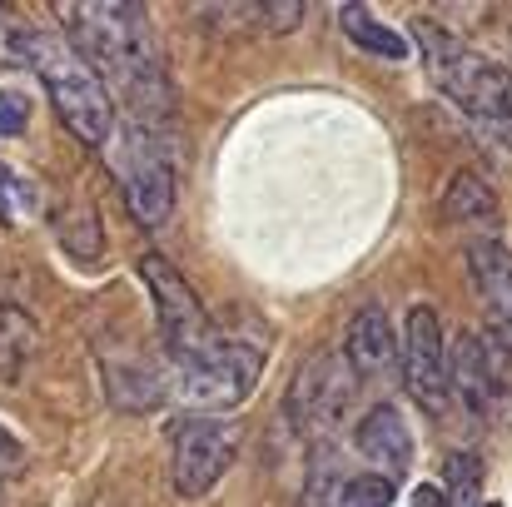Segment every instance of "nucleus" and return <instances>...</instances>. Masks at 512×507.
Wrapping results in <instances>:
<instances>
[{
  "instance_id": "obj_1",
  "label": "nucleus",
  "mask_w": 512,
  "mask_h": 507,
  "mask_svg": "<svg viewBox=\"0 0 512 507\" xmlns=\"http://www.w3.org/2000/svg\"><path fill=\"white\" fill-rule=\"evenodd\" d=\"M55 20L70 35L65 45L100 75L110 100L115 95L125 100L130 125L160 135L170 120V90H165L150 10L130 0H85V5H55Z\"/></svg>"
},
{
  "instance_id": "obj_2",
  "label": "nucleus",
  "mask_w": 512,
  "mask_h": 507,
  "mask_svg": "<svg viewBox=\"0 0 512 507\" xmlns=\"http://www.w3.org/2000/svg\"><path fill=\"white\" fill-rule=\"evenodd\" d=\"M413 35H418V50H423V65H428L433 85L458 110H468L478 125L498 130L512 145V70H503L498 60H488L478 50H468L438 20H413Z\"/></svg>"
},
{
  "instance_id": "obj_3",
  "label": "nucleus",
  "mask_w": 512,
  "mask_h": 507,
  "mask_svg": "<svg viewBox=\"0 0 512 507\" xmlns=\"http://www.w3.org/2000/svg\"><path fill=\"white\" fill-rule=\"evenodd\" d=\"M259 373H264L259 348L224 334H209L194 353H179V358L160 363L165 398L179 403V408H189V418H224V413H234L254 393Z\"/></svg>"
},
{
  "instance_id": "obj_4",
  "label": "nucleus",
  "mask_w": 512,
  "mask_h": 507,
  "mask_svg": "<svg viewBox=\"0 0 512 507\" xmlns=\"http://www.w3.org/2000/svg\"><path fill=\"white\" fill-rule=\"evenodd\" d=\"M25 60H30V70L45 80V95H50L55 115L65 120V130H70L80 145L105 150V145L115 140V100H110V90L100 85V75H95L60 35H40V30H30Z\"/></svg>"
},
{
  "instance_id": "obj_5",
  "label": "nucleus",
  "mask_w": 512,
  "mask_h": 507,
  "mask_svg": "<svg viewBox=\"0 0 512 507\" xmlns=\"http://www.w3.org/2000/svg\"><path fill=\"white\" fill-rule=\"evenodd\" d=\"M239 458V423L224 418H184L174 428V453H170V478L179 498H209L219 488V478L234 468Z\"/></svg>"
},
{
  "instance_id": "obj_6",
  "label": "nucleus",
  "mask_w": 512,
  "mask_h": 507,
  "mask_svg": "<svg viewBox=\"0 0 512 507\" xmlns=\"http://www.w3.org/2000/svg\"><path fill=\"white\" fill-rule=\"evenodd\" d=\"M115 174H120V189H125L130 214L145 229H160L174 214V165L160 135L130 125V135L120 145V160H115Z\"/></svg>"
},
{
  "instance_id": "obj_7",
  "label": "nucleus",
  "mask_w": 512,
  "mask_h": 507,
  "mask_svg": "<svg viewBox=\"0 0 512 507\" xmlns=\"http://www.w3.org/2000/svg\"><path fill=\"white\" fill-rule=\"evenodd\" d=\"M140 279L150 289V304H155V319H160V334H165V353L179 358V353H194L204 338L214 334L194 284L174 269L165 254H145L140 259Z\"/></svg>"
},
{
  "instance_id": "obj_8",
  "label": "nucleus",
  "mask_w": 512,
  "mask_h": 507,
  "mask_svg": "<svg viewBox=\"0 0 512 507\" xmlns=\"http://www.w3.org/2000/svg\"><path fill=\"white\" fill-rule=\"evenodd\" d=\"M443 324L428 304H413L403 319V343H398V373L413 393V403L423 413H443L448 408V378H443Z\"/></svg>"
},
{
  "instance_id": "obj_9",
  "label": "nucleus",
  "mask_w": 512,
  "mask_h": 507,
  "mask_svg": "<svg viewBox=\"0 0 512 507\" xmlns=\"http://www.w3.org/2000/svg\"><path fill=\"white\" fill-rule=\"evenodd\" d=\"M443 378L458 393V403H463L468 418H488L498 408V378H493V363H488L478 334L453 338V353H443Z\"/></svg>"
},
{
  "instance_id": "obj_10",
  "label": "nucleus",
  "mask_w": 512,
  "mask_h": 507,
  "mask_svg": "<svg viewBox=\"0 0 512 507\" xmlns=\"http://www.w3.org/2000/svg\"><path fill=\"white\" fill-rule=\"evenodd\" d=\"M353 383H358V378L343 368V358L309 363V368L299 373V383H294V418H299L304 428H329L343 408H348Z\"/></svg>"
},
{
  "instance_id": "obj_11",
  "label": "nucleus",
  "mask_w": 512,
  "mask_h": 507,
  "mask_svg": "<svg viewBox=\"0 0 512 507\" xmlns=\"http://www.w3.org/2000/svg\"><path fill=\"white\" fill-rule=\"evenodd\" d=\"M343 368L363 383V378H388L398 373V338L383 309H358L348 334H343Z\"/></svg>"
},
{
  "instance_id": "obj_12",
  "label": "nucleus",
  "mask_w": 512,
  "mask_h": 507,
  "mask_svg": "<svg viewBox=\"0 0 512 507\" xmlns=\"http://www.w3.org/2000/svg\"><path fill=\"white\" fill-rule=\"evenodd\" d=\"M468 274H473V289L498 324V338L512 348V249L503 239H473L468 244Z\"/></svg>"
},
{
  "instance_id": "obj_13",
  "label": "nucleus",
  "mask_w": 512,
  "mask_h": 507,
  "mask_svg": "<svg viewBox=\"0 0 512 507\" xmlns=\"http://www.w3.org/2000/svg\"><path fill=\"white\" fill-rule=\"evenodd\" d=\"M353 448L378 468V478H388V483H393V478L408 468V458H413V438H408L403 413H398L393 403L368 408V413L358 418V428H353Z\"/></svg>"
},
{
  "instance_id": "obj_14",
  "label": "nucleus",
  "mask_w": 512,
  "mask_h": 507,
  "mask_svg": "<svg viewBox=\"0 0 512 507\" xmlns=\"http://www.w3.org/2000/svg\"><path fill=\"white\" fill-rule=\"evenodd\" d=\"M339 25H343V35L358 45V50H368V55H383V60H403L413 45L393 30V25H383L368 5H343L339 10Z\"/></svg>"
},
{
  "instance_id": "obj_15",
  "label": "nucleus",
  "mask_w": 512,
  "mask_h": 507,
  "mask_svg": "<svg viewBox=\"0 0 512 507\" xmlns=\"http://www.w3.org/2000/svg\"><path fill=\"white\" fill-rule=\"evenodd\" d=\"M493 214H498V194L473 169H458L443 189V219L448 224H478V219H493Z\"/></svg>"
},
{
  "instance_id": "obj_16",
  "label": "nucleus",
  "mask_w": 512,
  "mask_h": 507,
  "mask_svg": "<svg viewBox=\"0 0 512 507\" xmlns=\"http://www.w3.org/2000/svg\"><path fill=\"white\" fill-rule=\"evenodd\" d=\"M443 478L448 483L438 493V507H483V463L473 453H453Z\"/></svg>"
},
{
  "instance_id": "obj_17",
  "label": "nucleus",
  "mask_w": 512,
  "mask_h": 507,
  "mask_svg": "<svg viewBox=\"0 0 512 507\" xmlns=\"http://www.w3.org/2000/svg\"><path fill=\"white\" fill-rule=\"evenodd\" d=\"M334 507H393V483L368 473V478H348L339 488Z\"/></svg>"
},
{
  "instance_id": "obj_18",
  "label": "nucleus",
  "mask_w": 512,
  "mask_h": 507,
  "mask_svg": "<svg viewBox=\"0 0 512 507\" xmlns=\"http://www.w3.org/2000/svg\"><path fill=\"white\" fill-rule=\"evenodd\" d=\"M30 130V95L25 90H0V140H15Z\"/></svg>"
},
{
  "instance_id": "obj_19",
  "label": "nucleus",
  "mask_w": 512,
  "mask_h": 507,
  "mask_svg": "<svg viewBox=\"0 0 512 507\" xmlns=\"http://www.w3.org/2000/svg\"><path fill=\"white\" fill-rule=\"evenodd\" d=\"M0 219L5 224H20V219H30V189L5 169V160H0Z\"/></svg>"
},
{
  "instance_id": "obj_20",
  "label": "nucleus",
  "mask_w": 512,
  "mask_h": 507,
  "mask_svg": "<svg viewBox=\"0 0 512 507\" xmlns=\"http://www.w3.org/2000/svg\"><path fill=\"white\" fill-rule=\"evenodd\" d=\"M15 473H25V448H20V438H10L0 428V478H15Z\"/></svg>"
},
{
  "instance_id": "obj_21",
  "label": "nucleus",
  "mask_w": 512,
  "mask_h": 507,
  "mask_svg": "<svg viewBox=\"0 0 512 507\" xmlns=\"http://www.w3.org/2000/svg\"><path fill=\"white\" fill-rule=\"evenodd\" d=\"M408 507H438V488H418V493H413V503Z\"/></svg>"
},
{
  "instance_id": "obj_22",
  "label": "nucleus",
  "mask_w": 512,
  "mask_h": 507,
  "mask_svg": "<svg viewBox=\"0 0 512 507\" xmlns=\"http://www.w3.org/2000/svg\"><path fill=\"white\" fill-rule=\"evenodd\" d=\"M483 507H503V503H483Z\"/></svg>"
}]
</instances>
